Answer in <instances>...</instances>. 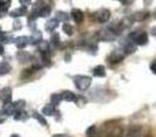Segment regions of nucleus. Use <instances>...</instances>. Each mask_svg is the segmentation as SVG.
Wrapping results in <instances>:
<instances>
[{"label":"nucleus","instance_id":"nucleus-1","mask_svg":"<svg viewBox=\"0 0 156 137\" xmlns=\"http://www.w3.org/2000/svg\"><path fill=\"white\" fill-rule=\"evenodd\" d=\"M74 84H76L78 91H86L92 84V78L88 75H76L74 77Z\"/></svg>","mask_w":156,"mask_h":137},{"label":"nucleus","instance_id":"nucleus-2","mask_svg":"<svg viewBox=\"0 0 156 137\" xmlns=\"http://www.w3.org/2000/svg\"><path fill=\"white\" fill-rule=\"evenodd\" d=\"M129 41L134 43L136 45H145L148 43V34L145 32H134L129 34Z\"/></svg>","mask_w":156,"mask_h":137},{"label":"nucleus","instance_id":"nucleus-3","mask_svg":"<svg viewBox=\"0 0 156 137\" xmlns=\"http://www.w3.org/2000/svg\"><path fill=\"white\" fill-rule=\"evenodd\" d=\"M111 18V13L107 8H100L96 14H94V19L100 23H104V22H108V19Z\"/></svg>","mask_w":156,"mask_h":137},{"label":"nucleus","instance_id":"nucleus-4","mask_svg":"<svg viewBox=\"0 0 156 137\" xmlns=\"http://www.w3.org/2000/svg\"><path fill=\"white\" fill-rule=\"evenodd\" d=\"M123 58H125V52H123V49H115V51H112L110 55H108V58H107V60L110 63H119V62H122L123 60Z\"/></svg>","mask_w":156,"mask_h":137},{"label":"nucleus","instance_id":"nucleus-5","mask_svg":"<svg viewBox=\"0 0 156 137\" xmlns=\"http://www.w3.org/2000/svg\"><path fill=\"white\" fill-rule=\"evenodd\" d=\"M115 37H116V34L112 32V30L108 29V27L99 32V38L103 41H112V40H115Z\"/></svg>","mask_w":156,"mask_h":137},{"label":"nucleus","instance_id":"nucleus-6","mask_svg":"<svg viewBox=\"0 0 156 137\" xmlns=\"http://www.w3.org/2000/svg\"><path fill=\"white\" fill-rule=\"evenodd\" d=\"M147 18H149V11H147V10L137 11V13H134V14H133V16H132L133 21H137V22L145 21Z\"/></svg>","mask_w":156,"mask_h":137},{"label":"nucleus","instance_id":"nucleus-7","mask_svg":"<svg viewBox=\"0 0 156 137\" xmlns=\"http://www.w3.org/2000/svg\"><path fill=\"white\" fill-rule=\"evenodd\" d=\"M14 43H15V45H16V48H18V49H23L25 47L29 44V37H26V36L16 37L15 40H14Z\"/></svg>","mask_w":156,"mask_h":137},{"label":"nucleus","instance_id":"nucleus-8","mask_svg":"<svg viewBox=\"0 0 156 137\" xmlns=\"http://www.w3.org/2000/svg\"><path fill=\"white\" fill-rule=\"evenodd\" d=\"M11 97H12L11 88H8V86L2 88V91H0V99H2L3 102H11Z\"/></svg>","mask_w":156,"mask_h":137},{"label":"nucleus","instance_id":"nucleus-9","mask_svg":"<svg viewBox=\"0 0 156 137\" xmlns=\"http://www.w3.org/2000/svg\"><path fill=\"white\" fill-rule=\"evenodd\" d=\"M3 111H4L7 115H14L15 114V106L11 102H4V106H3Z\"/></svg>","mask_w":156,"mask_h":137},{"label":"nucleus","instance_id":"nucleus-10","mask_svg":"<svg viewBox=\"0 0 156 137\" xmlns=\"http://www.w3.org/2000/svg\"><path fill=\"white\" fill-rule=\"evenodd\" d=\"M136 48H137V45H136L134 43H132V41L127 40V41H126V44L123 45V52H125V55H130V54H133V52L136 51Z\"/></svg>","mask_w":156,"mask_h":137},{"label":"nucleus","instance_id":"nucleus-11","mask_svg":"<svg viewBox=\"0 0 156 137\" xmlns=\"http://www.w3.org/2000/svg\"><path fill=\"white\" fill-rule=\"evenodd\" d=\"M71 16H73V19L77 23H81V22L83 21V13L81 10H78V8H74V10L71 11Z\"/></svg>","mask_w":156,"mask_h":137},{"label":"nucleus","instance_id":"nucleus-12","mask_svg":"<svg viewBox=\"0 0 156 137\" xmlns=\"http://www.w3.org/2000/svg\"><path fill=\"white\" fill-rule=\"evenodd\" d=\"M11 5V0H0V15H5Z\"/></svg>","mask_w":156,"mask_h":137},{"label":"nucleus","instance_id":"nucleus-13","mask_svg":"<svg viewBox=\"0 0 156 137\" xmlns=\"http://www.w3.org/2000/svg\"><path fill=\"white\" fill-rule=\"evenodd\" d=\"M29 118L27 113H25V110H15V114H14V119L15 121H26Z\"/></svg>","mask_w":156,"mask_h":137},{"label":"nucleus","instance_id":"nucleus-14","mask_svg":"<svg viewBox=\"0 0 156 137\" xmlns=\"http://www.w3.org/2000/svg\"><path fill=\"white\" fill-rule=\"evenodd\" d=\"M58 25H59V21H58L56 18H55V19H49V21L45 23V30H47V32H54V30L58 27Z\"/></svg>","mask_w":156,"mask_h":137},{"label":"nucleus","instance_id":"nucleus-15","mask_svg":"<svg viewBox=\"0 0 156 137\" xmlns=\"http://www.w3.org/2000/svg\"><path fill=\"white\" fill-rule=\"evenodd\" d=\"M16 59H18L21 63H25L30 59V55L27 54V52H25L23 49H19V51L16 52Z\"/></svg>","mask_w":156,"mask_h":137},{"label":"nucleus","instance_id":"nucleus-16","mask_svg":"<svg viewBox=\"0 0 156 137\" xmlns=\"http://www.w3.org/2000/svg\"><path fill=\"white\" fill-rule=\"evenodd\" d=\"M41 38H43V34H41L40 32H34V33L32 34V37H29V44L37 45V44L41 41Z\"/></svg>","mask_w":156,"mask_h":137},{"label":"nucleus","instance_id":"nucleus-17","mask_svg":"<svg viewBox=\"0 0 156 137\" xmlns=\"http://www.w3.org/2000/svg\"><path fill=\"white\" fill-rule=\"evenodd\" d=\"M43 114L44 115H58V113H56V110H55V106L52 104H47L45 107L43 108Z\"/></svg>","mask_w":156,"mask_h":137},{"label":"nucleus","instance_id":"nucleus-18","mask_svg":"<svg viewBox=\"0 0 156 137\" xmlns=\"http://www.w3.org/2000/svg\"><path fill=\"white\" fill-rule=\"evenodd\" d=\"M93 75L94 77H105V67L103 65H99V66H96L93 70Z\"/></svg>","mask_w":156,"mask_h":137},{"label":"nucleus","instance_id":"nucleus-19","mask_svg":"<svg viewBox=\"0 0 156 137\" xmlns=\"http://www.w3.org/2000/svg\"><path fill=\"white\" fill-rule=\"evenodd\" d=\"M76 93L74 92H70V91H65L62 93V99L66 100V102H76Z\"/></svg>","mask_w":156,"mask_h":137},{"label":"nucleus","instance_id":"nucleus-20","mask_svg":"<svg viewBox=\"0 0 156 137\" xmlns=\"http://www.w3.org/2000/svg\"><path fill=\"white\" fill-rule=\"evenodd\" d=\"M49 41H44V40H41L40 43L37 44V48L40 49V52L41 54H45V52H48L49 51Z\"/></svg>","mask_w":156,"mask_h":137},{"label":"nucleus","instance_id":"nucleus-21","mask_svg":"<svg viewBox=\"0 0 156 137\" xmlns=\"http://www.w3.org/2000/svg\"><path fill=\"white\" fill-rule=\"evenodd\" d=\"M10 15L12 16V18H18V16H23V15H26V7H21V8H16V10L11 11Z\"/></svg>","mask_w":156,"mask_h":137},{"label":"nucleus","instance_id":"nucleus-22","mask_svg":"<svg viewBox=\"0 0 156 137\" xmlns=\"http://www.w3.org/2000/svg\"><path fill=\"white\" fill-rule=\"evenodd\" d=\"M140 128L134 126V128H130L129 130H127L126 133H125V137H138V135H140Z\"/></svg>","mask_w":156,"mask_h":137},{"label":"nucleus","instance_id":"nucleus-23","mask_svg":"<svg viewBox=\"0 0 156 137\" xmlns=\"http://www.w3.org/2000/svg\"><path fill=\"white\" fill-rule=\"evenodd\" d=\"M0 41H2V43H5V44L12 43V41H14V37L10 34V33L2 32V33H0Z\"/></svg>","mask_w":156,"mask_h":137},{"label":"nucleus","instance_id":"nucleus-24","mask_svg":"<svg viewBox=\"0 0 156 137\" xmlns=\"http://www.w3.org/2000/svg\"><path fill=\"white\" fill-rule=\"evenodd\" d=\"M51 11H52L51 5H44V7L40 10V13H38V15H40V16H43V18H48V16L51 15Z\"/></svg>","mask_w":156,"mask_h":137},{"label":"nucleus","instance_id":"nucleus-25","mask_svg":"<svg viewBox=\"0 0 156 137\" xmlns=\"http://www.w3.org/2000/svg\"><path fill=\"white\" fill-rule=\"evenodd\" d=\"M49 44H51L54 48H58V47L60 45V38H59V34H56V33H54L51 37V40H49Z\"/></svg>","mask_w":156,"mask_h":137},{"label":"nucleus","instance_id":"nucleus-26","mask_svg":"<svg viewBox=\"0 0 156 137\" xmlns=\"http://www.w3.org/2000/svg\"><path fill=\"white\" fill-rule=\"evenodd\" d=\"M11 71V66L7 62H0V74H7Z\"/></svg>","mask_w":156,"mask_h":137},{"label":"nucleus","instance_id":"nucleus-27","mask_svg":"<svg viewBox=\"0 0 156 137\" xmlns=\"http://www.w3.org/2000/svg\"><path fill=\"white\" fill-rule=\"evenodd\" d=\"M69 18H70V15H69L67 13H65V11H58V13H56V19H58V21L66 22Z\"/></svg>","mask_w":156,"mask_h":137},{"label":"nucleus","instance_id":"nucleus-28","mask_svg":"<svg viewBox=\"0 0 156 137\" xmlns=\"http://www.w3.org/2000/svg\"><path fill=\"white\" fill-rule=\"evenodd\" d=\"M32 117L36 119V121L40 122V124L43 125V126H47V121H45V118H44V117L41 115V114H38V113H33V114H32Z\"/></svg>","mask_w":156,"mask_h":137},{"label":"nucleus","instance_id":"nucleus-29","mask_svg":"<svg viewBox=\"0 0 156 137\" xmlns=\"http://www.w3.org/2000/svg\"><path fill=\"white\" fill-rule=\"evenodd\" d=\"M60 100H62V95H60V93H59V95H58V93H54V95L51 96V103L55 106V107H56V106L60 103Z\"/></svg>","mask_w":156,"mask_h":137},{"label":"nucleus","instance_id":"nucleus-30","mask_svg":"<svg viewBox=\"0 0 156 137\" xmlns=\"http://www.w3.org/2000/svg\"><path fill=\"white\" fill-rule=\"evenodd\" d=\"M63 32H65L67 36H71L74 33V29H73V26H71V25H69V23H66V22H65V25H63Z\"/></svg>","mask_w":156,"mask_h":137},{"label":"nucleus","instance_id":"nucleus-31","mask_svg":"<svg viewBox=\"0 0 156 137\" xmlns=\"http://www.w3.org/2000/svg\"><path fill=\"white\" fill-rule=\"evenodd\" d=\"M15 106V110H23L25 108V100H18L16 103H14Z\"/></svg>","mask_w":156,"mask_h":137},{"label":"nucleus","instance_id":"nucleus-32","mask_svg":"<svg viewBox=\"0 0 156 137\" xmlns=\"http://www.w3.org/2000/svg\"><path fill=\"white\" fill-rule=\"evenodd\" d=\"M86 49H88L89 54H96V52H97V45H96V44H90V45L86 47Z\"/></svg>","mask_w":156,"mask_h":137},{"label":"nucleus","instance_id":"nucleus-33","mask_svg":"<svg viewBox=\"0 0 156 137\" xmlns=\"http://www.w3.org/2000/svg\"><path fill=\"white\" fill-rule=\"evenodd\" d=\"M94 133H96V126H90L88 130H86V136L88 137H93Z\"/></svg>","mask_w":156,"mask_h":137},{"label":"nucleus","instance_id":"nucleus-34","mask_svg":"<svg viewBox=\"0 0 156 137\" xmlns=\"http://www.w3.org/2000/svg\"><path fill=\"white\" fill-rule=\"evenodd\" d=\"M14 30H19V29H22V22L19 21V19H15V21H14Z\"/></svg>","mask_w":156,"mask_h":137},{"label":"nucleus","instance_id":"nucleus-35","mask_svg":"<svg viewBox=\"0 0 156 137\" xmlns=\"http://www.w3.org/2000/svg\"><path fill=\"white\" fill-rule=\"evenodd\" d=\"M32 73H33V69L23 70V73L21 74V77H22V78H26V77H29V75H32Z\"/></svg>","mask_w":156,"mask_h":137},{"label":"nucleus","instance_id":"nucleus-36","mask_svg":"<svg viewBox=\"0 0 156 137\" xmlns=\"http://www.w3.org/2000/svg\"><path fill=\"white\" fill-rule=\"evenodd\" d=\"M5 118H7V114H5L3 110H0V124H3V122L5 121Z\"/></svg>","mask_w":156,"mask_h":137},{"label":"nucleus","instance_id":"nucleus-37","mask_svg":"<svg viewBox=\"0 0 156 137\" xmlns=\"http://www.w3.org/2000/svg\"><path fill=\"white\" fill-rule=\"evenodd\" d=\"M76 102H77L80 106H83V104L86 103V99H85V97H76Z\"/></svg>","mask_w":156,"mask_h":137},{"label":"nucleus","instance_id":"nucleus-38","mask_svg":"<svg viewBox=\"0 0 156 137\" xmlns=\"http://www.w3.org/2000/svg\"><path fill=\"white\" fill-rule=\"evenodd\" d=\"M19 3H21L23 7H27V5L32 4V0H19Z\"/></svg>","mask_w":156,"mask_h":137},{"label":"nucleus","instance_id":"nucleus-39","mask_svg":"<svg viewBox=\"0 0 156 137\" xmlns=\"http://www.w3.org/2000/svg\"><path fill=\"white\" fill-rule=\"evenodd\" d=\"M151 70H152V73H154V74H156V62H154L151 65Z\"/></svg>","mask_w":156,"mask_h":137},{"label":"nucleus","instance_id":"nucleus-40","mask_svg":"<svg viewBox=\"0 0 156 137\" xmlns=\"http://www.w3.org/2000/svg\"><path fill=\"white\" fill-rule=\"evenodd\" d=\"M119 2H121L122 4H130V3H133V0H119Z\"/></svg>","mask_w":156,"mask_h":137},{"label":"nucleus","instance_id":"nucleus-41","mask_svg":"<svg viewBox=\"0 0 156 137\" xmlns=\"http://www.w3.org/2000/svg\"><path fill=\"white\" fill-rule=\"evenodd\" d=\"M4 54V47H3V44L0 43V55H3Z\"/></svg>","mask_w":156,"mask_h":137},{"label":"nucleus","instance_id":"nucleus-42","mask_svg":"<svg viewBox=\"0 0 156 137\" xmlns=\"http://www.w3.org/2000/svg\"><path fill=\"white\" fill-rule=\"evenodd\" d=\"M152 36H154V37H156V26L154 27V29H152Z\"/></svg>","mask_w":156,"mask_h":137},{"label":"nucleus","instance_id":"nucleus-43","mask_svg":"<svg viewBox=\"0 0 156 137\" xmlns=\"http://www.w3.org/2000/svg\"><path fill=\"white\" fill-rule=\"evenodd\" d=\"M65 59H66V60H67V62H70V55H69V54H67V55H66V56H65Z\"/></svg>","mask_w":156,"mask_h":137},{"label":"nucleus","instance_id":"nucleus-44","mask_svg":"<svg viewBox=\"0 0 156 137\" xmlns=\"http://www.w3.org/2000/svg\"><path fill=\"white\" fill-rule=\"evenodd\" d=\"M54 137H69V136H66V135H55Z\"/></svg>","mask_w":156,"mask_h":137},{"label":"nucleus","instance_id":"nucleus-45","mask_svg":"<svg viewBox=\"0 0 156 137\" xmlns=\"http://www.w3.org/2000/svg\"><path fill=\"white\" fill-rule=\"evenodd\" d=\"M11 137H21V136H19V135H12Z\"/></svg>","mask_w":156,"mask_h":137}]
</instances>
